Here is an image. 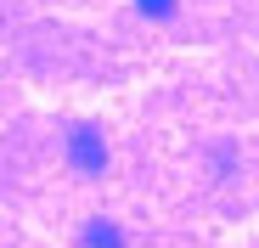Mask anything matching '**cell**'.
<instances>
[{
    "mask_svg": "<svg viewBox=\"0 0 259 248\" xmlns=\"http://www.w3.org/2000/svg\"><path fill=\"white\" fill-rule=\"evenodd\" d=\"M84 248H124V237H118L113 220H91L84 226Z\"/></svg>",
    "mask_w": 259,
    "mask_h": 248,
    "instance_id": "7a4b0ae2",
    "label": "cell"
},
{
    "mask_svg": "<svg viewBox=\"0 0 259 248\" xmlns=\"http://www.w3.org/2000/svg\"><path fill=\"white\" fill-rule=\"evenodd\" d=\"M68 163L84 170V175H102L107 170V141H102L96 124H79V130L68 136Z\"/></svg>",
    "mask_w": 259,
    "mask_h": 248,
    "instance_id": "6da1fadb",
    "label": "cell"
},
{
    "mask_svg": "<svg viewBox=\"0 0 259 248\" xmlns=\"http://www.w3.org/2000/svg\"><path fill=\"white\" fill-rule=\"evenodd\" d=\"M175 6H181V0H136L141 17H175Z\"/></svg>",
    "mask_w": 259,
    "mask_h": 248,
    "instance_id": "3957f363",
    "label": "cell"
}]
</instances>
